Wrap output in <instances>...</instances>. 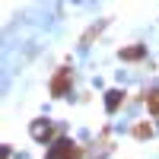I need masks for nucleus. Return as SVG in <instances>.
Returning <instances> with one entry per match:
<instances>
[{
  "label": "nucleus",
  "mask_w": 159,
  "mask_h": 159,
  "mask_svg": "<svg viewBox=\"0 0 159 159\" xmlns=\"http://www.w3.org/2000/svg\"><path fill=\"white\" fill-rule=\"evenodd\" d=\"M134 134H137V137H150L153 130H150V124H137V130H134Z\"/></svg>",
  "instance_id": "423d86ee"
},
{
  "label": "nucleus",
  "mask_w": 159,
  "mask_h": 159,
  "mask_svg": "<svg viewBox=\"0 0 159 159\" xmlns=\"http://www.w3.org/2000/svg\"><path fill=\"white\" fill-rule=\"evenodd\" d=\"M67 80H70V73H67V70H64V73H57V80L51 83V92H54V96H61V92L67 89Z\"/></svg>",
  "instance_id": "7ed1b4c3"
},
{
  "label": "nucleus",
  "mask_w": 159,
  "mask_h": 159,
  "mask_svg": "<svg viewBox=\"0 0 159 159\" xmlns=\"http://www.w3.org/2000/svg\"><path fill=\"white\" fill-rule=\"evenodd\" d=\"M140 54H143V48H127V51H124L127 61H134V57H140Z\"/></svg>",
  "instance_id": "39448f33"
},
{
  "label": "nucleus",
  "mask_w": 159,
  "mask_h": 159,
  "mask_svg": "<svg viewBox=\"0 0 159 159\" xmlns=\"http://www.w3.org/2000/svg\"><path fill=\"white\" fill-rule=\"evenodd\" d=\"M150 108L159 111V92H153V96H150Z\"/></svg>",
  "instance_id": "0eeeda50"
},
{
  "label": "nucleus",
  "mask_w": 159,
  "mask_h": 159,
  "mask_svg": "<svg viewBox=\"0 0 159 159\" xmlns=\"http://www.w3.org/2000/svg\"><path fill=\"white\" fill-rule=\"evenodd\" d=\"M121 96H124V92H118V89H111V92H108V102H105V105H108V111H115L118 105H121Z\"/></svg>",
  "instance_id": "20e7f679"
},
{
  "label": "nucleus",
  "mask_w": 159,
  "mask_h": 159,
  "mask_svg": "<svg viewBox=\"0 0 159 159\" xmlns=\"http://www.w3.org/2000/svg\"><path fill=\"white\" fill-rule=\"evenodd\" d=\"M48 159H80V150L73 147L70 140H57L54 147L48 150Z\"/></svg>",
  "instance_id": "f257e3e1"
},
{
  "label": "nucleus",
  "mask_w": 159,
  "mask_h": 159,
  "mask_svg": "<svg viewBox=\"0 0 159 159\" xmlns=\"http://www.w3.org/2000/svg\"><path fill=\"white\" fill-rule=\"evenodd\" d=\"M32 137H35V140L51 137V124H48V121H35V124H32Z\"/></svg>",
  "instance_id": "f03ea898"
}]
</instances>
